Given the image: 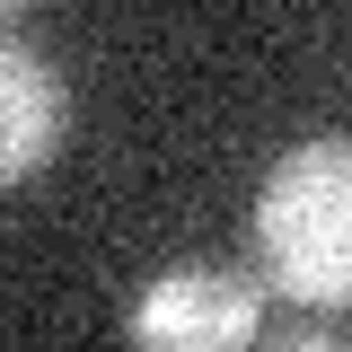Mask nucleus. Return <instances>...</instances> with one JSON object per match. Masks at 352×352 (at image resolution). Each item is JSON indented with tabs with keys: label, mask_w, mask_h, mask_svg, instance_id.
Instances as JSON below:
<instances>
[{
	"label": "nucleus",
	"mask_w": 352,
	"mask_h": 352,
	"mask_svg": "<svg viewBox=\"0 0 352 352\" xmlns=\"http://www.w3.org/2000/svg\"><path fill=\"white\" fill-rule=\"evenodd\" d=\"M256 264L300 308H352V141H300L256 194Z\"/></svg>",
	"instance_id": "nucleus-1"
},
{
	"label": "nucleus",
	"mask_w": 352,
	"mask_h": 352,
	"mask_svg": "<svg viewBox=\"0 0 352 352\" xmlns=\"http://www.w3.org/2000/svg\"><path fill=\"white\" fill-rule=\"evenodd\" d=\"M132 344H176V352H229L264 335V282L229 264H176L150 282V300L124 317Z\"/></svg>",
	"instance_id": "nucleus-2"
},
{
	"label": "nucleus",
	"mask_w": 352,
	"mask_h": 352,
	"mask_svg": "<svg viewBox=\"0 0 352 352\" xmlns=\"http://www.w3.org/2000/svg\"><path fill=\"white\" fill-rule=\"evenodd\" d=\"M62 124H71V97H62V71L44 62L36 44L0 36V185L36 176L53 150H62Z\"/></svg>",
	"instance_id": "nucleus-3"
},
{
	"label": "nucleus",
	"mask_w": 352,
	"mask_h": 352,
	"mask_svg": "<svg viewBox=\"0 0 352 352\" xmlns=\"http://www.w3.org/2000/svg\"><path fill=\"white\" fill-rule=\"evenodd\" d=\"M9 9H27V0H0V18H9Z\"/></svg>",
	"instance_id": "nucleus-4"
}]
</instances>
